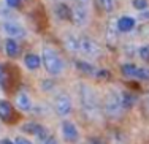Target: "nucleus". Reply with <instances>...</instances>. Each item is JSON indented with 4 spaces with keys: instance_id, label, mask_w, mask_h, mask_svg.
<instances>
[{
    "instance_id": "cd10ccee",
    "label": "nucleus",
    "mask_w": 149,
    "mask_h": 144,
    "mask_svg": "<svg viewBox=\"0 0 149 144\" xmlns=\"http://www.w3.org/2000/svg\"><path fill=\"white\" fill-rule=\"evenodd\" d=\"M74 3H79V5H84V6H89L91 0H73Z\"/></svg>"
},
{
    "instance_id": "7ed1b4c3",
    "label": "nucleus",
    "mask_w": 149,
    "mask_h": 144,
    "mask_svg": "<svg viewBox=\"0 0 149 144\" xmlns=\"http://www.w3.org/2000/svg\"><path fill=\"white\" fill-rule=\"evenodd\" d=\"M41 60H43V65H45L46 71H48L49 75H59V73H62L63 62H62V59L59 57V54L52 48H48V46L43 48Z\"/></svg>"
},
{
    "instance_id": "6ab92c4d",
    "label": "nucleus",
    "mask_w": 149,
    "mask_h": 144,
    "mask_svg": "<svg viewBox=\"0 0 149 144\" xmlns=\"http://www.w3.org/2000/svg\"><path fill=\"white\" fill-rule=\"evenodd\" d=\"M76 68L79 71H83L84 75H95V68L91 64H87V62H83V60L76 62Z\"/></svg>"
},
{
    "instance_id": "39448f33",
    "label": "nucleus",
    "mask_w": 149,
    "mask_h": 144,
    "mask_svg": "<svg viewBox=\"0 0 149 144\" xmlns=\"http://www.w3.org/2000/svg\"><path fill=\"white\" fill-rule=\"evenodd\" d=\"M54 109L60 117H65L72 112V98L67 93H59L54 98Z\"/></svg>"
},
{
    "instance_id": "5701e85b",
    "label": "nucleus",
    "mask_w": 149,
    "mask_h": 144,
    "mask_svg": "<svg viewBox=\"0 0 149 144\" xmlns=\"http://www.w3.org/2000/svg\"><path fill=\"white\" fill-rule=\"evenodd\" d=\"M138 55L141 57V60L149 62V44H144V46L138 49Z\"/></svg>"
},
{
    "instance_id": "a878e982",
    "label": "nucleus",
    "mask_w": 149,
    "mask_h": 144,
    "mask_svg": "<svg viewBox=\"0 0 149 144\" xmlns=\"http://www.w3.org/2000/svg\"><path fill=\"white\" fill-rule=\"evenodd\" d=\"M6 79V71H5V66L0 65V84H3Z\"/></svg>"
},
{
    "instance_id": "20e7f679",
    "label": "nucleus",
    "mask_w": 149,
    "mask_h": 144,
    "mask_svg": "<svg viewBox=\"0 0 149 144\" xmlns=\"http://www.w3.org/2000/svg\"><path fill=\"white\" fill-rule=\"evenodd\" d=\"M79 52L86 59H97L100 54V46L97 44V41L92 40L89 37L79 38Z\"/></svg>"
},
{
    "instance_id": "9d476101",
    "label": "nucleus",
    "mask_w": 149,
    "mask_h": 144,
    "mask_svg": "<svg viewBox=\"0 0 149 144\" xmlns=\"http://www.w3.org/2000/svg\"><path fill=\"white\" fill-rule=\"evenodd\" d=\"M16 105L21 108L22 111H30L32 109V100L26 92H19L16 95Z\"/></svg>"
},
{
    "instance_id": "dca6fc26",
    "label": "nucleus",
    "mask_w": 149,
    "mask_h": 144,
    "mask_svg": "<svg viewBox=\"0 0 149 144\" xmlns=\"http://www.w3.org/2000/svg\"><path fill=\"white\" fill-rule=\"evenodd\" d=\"M5 51H6V54H8L10 57H15V55H17V52H19V46H17V43L15 41V38H10V40L6 41Z\"/></svg>"
},
{
    "instance_id": "4468645a",
    "label": "nucleus",
    "mask_w": 149,
    "mask_h": 144,
    "mask_svg": "<svg viewBox=\"0 0 149 144\" xmlns=\"http://www.w3.org/2000/svg\"><path fill=\"white\" fill-rule=\"evenodd\" d=\"M41 64V59L37 54H27L26 55V65L29 70H37Z\"/></svg>"
},
{
    "instance_id": "f03ea898",
    "label": "nucleus",
    "mask_w": 149,
    "mask_h": 144,
    "mask_svg": "<svg viewBox=\"0 0 149 144\" xmlns=\"http://www.w3.org/2000/svg\"><path fill=\"white\" fill-rule=\"evenodd\" d=\"M103 111L108 117L111 119H118L124 111L122 106V97H120V92L118 90H109L105 95L103 100Z\"/></svg>"
},
{
    "instance_id": "a211bd4d",
    "label": "nucleus",
    "mask_w": 149,
    "mask_h": 144,
    "mask_svg": "<svg viewBox=\"0 0 149 144\" xmlns=\"http://www.w3.org/2000/svg\"><path fill=\"white\" fill-rule=\"evenodd\" d=\"M120 97H122V106H124V109H129V108H132L133 105H135V101H136V98H135L132 93H129V92L120 93Z\"/></svg>"
},
{
    "instance_id": "6e6552de",
    "label": "nucleus",
    "mask_w": 149,
    "mask_h": 144,
    "mask_svg": "<svg viewBox=\"0 0 149 144\" xmlns=\"http://www.w3.org/2000/svg\"><path fill=\"white\" fill-rule=\"evenodd\" d=\"M24 132H27V133H30V135H33L37 139H40V141H45L46 138H49L48 136V130H46L43 125H40V124H26L22 127Z\"/></svg>"
},
{
    "instance_id": "412c9836",
    "label": "nucleus",
    "mask_w": 149,
    "mask_h": 144,
    "mask_svg": "<svg viewBox=\"0 0 149 144\" xmlns=\"http://www.w3.org/2000/svg\"><path fill=\"white\" fill-rule=\"evenodd\" d=\"M98 5L100 8L106 13H111L114 10V0H98Z\"/></svg>"
},
{
    "instance_id": "c85d7f7f",
    "label": "nucleus",
    "mask_w": 149,
    "mask_h": 144,
    "mask_svg": "<svg viewBox=\"0 0 149 144\" xmlns=\"http://www.w3.org/2000/svg\"><path fill=\"white\" fill-rule=\"evenodd\" d=\"M43 144H59L56 139H52V138H46L45 141H43Z\"/></svg>"
},
{
    "instance_id": "f8f14e48",
    "label": "nucleus",
    "mask_w": 149,
    "mask_h": 144,
    "mask_svg": "<svg viewBox=\"0 0 149 144\" xmlns=\"http://www.w3.org/2000/svg\"><path fill=\"white\" fill-rule=\"evenodd\" d=\"M13 116V106L5 100H0V119L3 120H10Z\"/></svg>"
},
{
    "instance_id": "2f4dec72",
    "label": "nucleus",
    "mask_w": 149,
    "mask_h": 144,
    "mask_svg": "<svg viewBox=\"0 0 149 144\" xmlns=\"http://www.w3.org/2000/svg\"><path fill=\"white\" fill-rule=\"evenodd\" d=\"M141 19H149V11L143 13V15H141Z\"/></svg>"
},
{
    "instance_id": "7c9ffc66",
    "label": "nucleus",
    "mask_w": 149,
    "mask_h": 144,
    "mask_svg": "<svg viewBox=\"0 0 149 144\" xmlns=\"http://www.w3.org/2000/svg\"><path fill=\"white\" fill-rule=\"evenodd\" d=\"M98 78H108V71H97Z\"/></svg>"
},
{
    "instance_id": "0eeeda50",
    "label": "nucleus",
    "mask_w": 149,
    "mask_h": 144,
    "mask_svg": "<svg viewBox=\"0 0 149 144\" xmlns=\"http://www.w3.org/2000/svg\"><path fill=\"white\" fill-rule=\"evenodd\" d=\"M60 130H62V136L67 143H76L79 139V132H78L76 125L73 122H68V120L62 122Z\"/></svg>"
},
{
    "instance_id": "4be33fe9",
    "label": "nucleus",
    "mask_w": 149,
    "mask_h": 144,
    "mask_svg": "<svg viewBox=\"0 0 149 144\" xmlns=\"http://www.w3.org/2000/svg\"><path fill=\"white\" fill-rule=\"evenodd\" d=\"M135 78L143 79V81H149V68H146V66H143V68H138Z\"/></svg>"
},
{
    "instance_id": "bb28decb",
    "label": "nucleus",
    "mask_w": 149,
    "mask_h": 144,
    "mask_svg": "<svg viewBox=\"0 0 149 144\" xmlns=\"http://www.w3.org/2000/svg\"><path fill=\"white\" fill-rule=\"evenodd\" d=\"M15 144H32L29 139H26V138H16V143Z\"/></svg>"
},
{
    "instance_id": "393cba45",
    "label": "nucleus",
    "mask_w": 149,
    "mask_h": 144,
    "mask_svg": "<svg viewBox=\"0 0 149 144\" xmlns=\"http://www.w3.org/2000/svg\"><path fill=\"white\" fill-rule=\"evenodd\" d=\"M5 3L10 8H17V6L21 5V0H5Z\"/></svg>"
},
{
    "instance_id": "aec40b11",
    "label": "nucleus",
    "mask_w": 149,
    "mask_h": 144,
    "mask_svg": "<svg viewBox=\"0 0 149 144\" xmlns=\"http://www.w3.org/2000/svg\"><path fill=\"white\" fill-rule=\"evenodd\" d=\"M106 41L109 44H116V41H118V29H113L111 26L108 27V30H106Z\"/></svg>"
},
{
    "instance_id": "b1692460",
    "label": "nucleus",
    "mask_w": 149,
    "mask_h": 144,
    "mask_svg": "<svg viewBox=\"0 0 149 144\" xmlns=\"http://www.w3.org/2000/svg\"><path fill=\"white\" fill-rule=\"evenodd\" d=\"M148 0H133V8L138 10V11H143V10L148 8Z\"/></svg>"
},
{
    "instance_id": "f257e3e1",
    "label": "nucleus",
    "mask_w": 149,
    "mask_h": 144,
    "mask_svg": "<svg viewBox=\"0 0 149 144\" xmlns=\"http://www.w3.org/2000/svg\"><path fill=\"white\" fill-rule=\"evenodd\" d=\"M79 100H81V109H83L84 116L91 120L98 117L100 112V105H98L97 93L94 92L91 86L87 84H79Z\"/></svg>"
},
{
    "instance_id": "c756f323",
    "label": "nucleus",
    "mask_w": 149,
    "mask_h": 144,
    "mask_svg": "<svg viewBox=\"0 0 149 144\" xmlns=\"http://www.w3.org/2000/svg\"><path fill=\"white\" fill-rule=\"evenodd\" d=\"M87 144H103V143H102L98 138H91V139H89V143H87Z\"/></svg>"
},
{
    "instance_id": "9b49d317",
    "label": "nucleus",
    "mask_w": 149,
    "mask_h": 144,
    "mask_svg": "<svg viewBox=\"0 0 149 144\" xmlns=\"http://www.w3.org/2000/svg\"><path fill=\"white\" fill-rule=\"evenodd\" d=\"M135 27V21L130 16H122L118 21V30L119 32H130Z\"/></svg>"
},
{
    "instance_id": "423d86ee",
    "label": "nucleus",
    "mask_w": 149,
    "mask_h": 144,
    "mask_svg": "<svg viewBox=\"0 0 149 144\" xmlns=\"http://www.w3.org/2000/svg\"><path fill=\"white\" fill-rule=\"evenodd\" d=\"M70 19L73 21L76 26H84V24L87 22V19H89V11H87V6L84 5H79V3H74L73 8H72V16H70Z\"/></svg>"
},
{
    "instance_id": "473e14b6",
    "label": "nucleus",
    "mask_w": 149,
    "mask_h": 144,
    "mask_svg": "<svg viewBox=\"0 0 149 144\" xmlns=\"http://www.w3.org/2000/svg\"><path fill=\"white\" fill-rule=\"evenodd\" d=\"M2 144H15V143H11L10 139H3V143Z\"/></svg>"
},
{
    "instance_id": "2eb2a0df",
    "label": "nucleus",
    "mask_w": 149,
    "mask_h": 144,
    "mask_svg": "<svg viewBox=\"0 0 149 144\" xmlns=\"http://www.w3.org/2000/svg\"><path fill=\"white\" fill-rule=\"evenodd\" d=\"M65 46L70 51H79V38H76L74 35H65Z\"/></svg>"
},
{
    "instance_id": "f3484780",
    "label": "nucleus",
    "mask_w": 149,
    "mask_h": 144,
    "mask_svg": "<svg viewBox=\"0 0 149 144\" xmlns=\"http://www.w3.org/2000/svg\"><path fill=\"white\" fill-rule=\"evenodd\" d=\"M136 70L138 66L133 65V64H124L120 66V71H122L124 76H127V78H135V75H136Z\"/></svg>"
},
{
    "instance_id": "1a4fd4ad",
    "label": "nucleus",
    "mask_w": 149,
    "mask_h": 144,
    "mask_svg": "<svg viewBox=\"0 0 149 144\" xmlns=\"http://www.w3.org/2000/svg\"><path fill=\"white\" fill-rule=\"evenodd\" d=\"M3 32L8 35L10 38H16V37H22L24 33V27L17 22H13V21H8V22L3 24Z\"/></svg>"
},
{
    "instance_id": "ddd939ff",
    "label": "nucleus",
    "mask_w": 149,
    "mask_h": 144,
    "mask_svg": "<svg viewBox=\"0 0 149 144\" xmlns=\"http://www.w3.org/2000/svg\"><path fill=\"white\" fill-rule=\"evenodd\" d=\"M56 15H57L59 19L65 21V19H70V16H72V10H70L65 3H59V5L56 6Z\"/></svg>"
}]
</instances>
